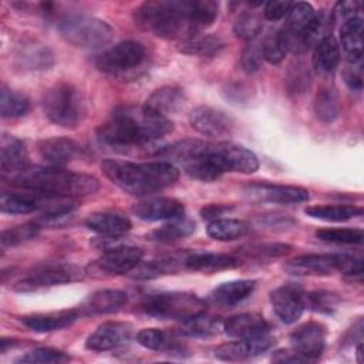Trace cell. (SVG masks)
<instances>
[{
	"label": "cell",
	"mask_w": 364,
	"mask_h": 364,
	"mask_svg": "<svg viewBox=\"0 0 364 364\" xmlns=\"http://www.w3.org/2000/svg\"><path fill=\"white\" fill-rule=\"evenodd\" d=\"M256 289V280L240 279L216 286L209 294L208 301L220 307L235 306L247 299Z\"/></svg>",
	"instance_id": "cell-26"
},
{
	"label": "cell",
	"mask_w": 364,
	"mask_h": 364,
	"mask_svg": "<svg viewBox=\"0 0 364 364\" xmlns=\"http://www.w3.org/2000/svg\"><path fill=\"white\" fill-rule=\"evenodd\" d=\"M85 276V270L74 263L53 262L34 267L24 279L14 284L17 291H34L44 287H53L64 283L78 282Z\"/></svg>",
	"instance_id": "cell-9"
},
{
	"label": "cell",
	"mask_w": 364,
	"mask_h": 364,
	"mask_svg": "<svg viewBox=\"0 0 364 364\" xmlns=\"http://www.w3.org/2000/svg\"><path fill=\"white\" fill-rule=\"evenodd\" d=\"M136 341L154 351H169L178 347V340L172 333L161 328H142L136 333Z\"/></svg>",
	"instance_id": "cell-39"
},
{
	"label": "cell",
	"mask_w": 364,
	"mask_h": 364,
	"mask_svg": "<svg viewBox=\"0 0 364 364\" xmlns=\"http://www.w3.org/2000/svg\"><path fill=\"white\" fill-rule=\"evenodd\" d=\"M178 48L181 53L188 55L215 57L225 48V43L219 36L199 33L185 40H181Z\"/></svg>",
	"instance_id": "cell-34"
},
{
	"label": "cell",
	"mask_w": 364,
	"mask_h": 364,
	"mask_svg": "<svg viewBox=\"0 0 364 364\" xmlns=\"http://www.w3.org/2000/svg\"><path fill=\"white\" fill-rule=\"evenodd\" d=\"M43 111L53 124L75 128L85 117V102L77 87L61 81L46 91Z\"/></svg>",
	"instance_id": "cell-6"
},
{
	"label": "cell",
	"mask_w": 364,
	"mask_h": 364,
	"mask_svg": "<svg viewBox=\"0 0 364 364\" xmlns=\"http://www.w3.org/2000/svg\"><path fill=\"white\" fill-rule=\"evenodd\" d=\"M78 317H81L78 309L71 310H60V311H51V313H36L23 316L20 321L30 330L37 333H47L60 330L64 327L71 326Z\"/></svg>",
	"instance_id": "cell-24"
},
{
	"label": "cell",
	"mask_w": 364,
	"mask_h": 364,
	"mask_svg": "<svg viewBox=\"0 0 364 364\" xmlns=\"http://www.w3.org/2000/svg\"><path fill=\"white\" fill-rule=\"evenodd\" d=\"M51 53L46 47H36L23 54V60L28 63L30 68H46L51 64Z\"/></svg>",
	"instance_id": "cell-51"
},
{
	"label": "cell",
	"mask_w": 364,
	"mask_h": 364,
	"mask_svg": "<svg viewBox=\"0 0 364 364\" xmlns=\"http://www.w3.org/2000/svg\"><path fill=\"white\" fill-rule=\"evenodd\" d=\"M158 155L168 159L166 162L182 168L193 179L212 182L222 176L210 159V142L186 138L159 149Z\"/></svg>",
	"instance_id": "cell-5"
},
{
	"label": "cell",
	"mask_w": 364,
	"mask_h": 364,
	"mask_svg": "<svg viewBox=\"0 0 364 364\" xmlns=\"http://www.w3.org/2000/svg\"><path fill=\"white\" fill-rule=\"evenodd\" d=\"M273 363H304L309 361L306 357L299 354L296 350H277L272 355Z\"/></svg>",
	"instance_id": "cell-54"
},
{
	"label": "cell",
	"mask_w": 364,
	"mask_h": 364,
	"mask_svg": "<svg viewBox=\"0 0 364 364\" xmlns=\"http://www.w3.org/2000/svg\"><path fill=\"white\" fill-rule=\"evenodd\" d=\"M58 30L65 41L81 48L104 47L114 37V30L107 21L85 14L64 17Z\"/></svg>",
	"instance_id": "cell-8"
},
{
	"label": "cell",
	"mask_w": 364,
	"mask_h": 364,
	"mask_svg": "<svg viewBox=\"0 0 364 364\" xmlns=\"http://www.w3.org/2000/svg\"><path fill=\"white\" fill-rule=\"evenodd\" d=\"M38 229H40V226L37 223H26L21 226H14L7 230H3L1 237H0L1 249L17 246L28 239H33L37 235Z\"/></svg>",
	"instance_id": "cell-44"
},
{
	"label": "cell",
	"mask_w": 364,
	"mask_h": 364,
	"mask_svg": "<svg viewBox=\"0 0 364 364\" xmlns=\"http://www.w3.org/2000/svg\"><path fill=\"white\" fill-rule=\"evenodd\" d=\"M290 7H291L290 1H269L264 4L263 16L270 21H277L287 16Z\"/></svg>",
	"instance_id": "cell-52"
},
{
	"label": "cell",
	"mask_w": 364,
	"mask_h": 364,
	"mask_svg": "<svg viewBox=\"0 0 364 364\" xmlns=\"http://www.w3.org/2000/svg\"><path fill=\"white\" fill-rule=\"evenodd\" d=\"M210 159L220 173H253L259 168L257 156L243 145L233 142L210 144Z\"/></svg>",
	"instance_id": "cell-12"
},
{
	"label": "cell",
	"mask_w": 364,
	"mask_h": 364,
	"mask_svg": "<svg viewBox=\"0 0 364 364\" xmlns=\"http://www.w3.org/2000/svg\"><path fill=\"white\" fill-rule=\"evenodd\" d=\"M193 232H195V222L191 219L179 218L152 230L148 235V237L159 243H172L192 235Z\"/></svg>",
	"instance_id": "cell-38"
},
{
	"label": "cell",
	"mask_w": 364,
	"mask_h": 364,
	"mask_svg": "<svg viewBox=\"0 0 364 364\" xmlns=\"http://www.w3.org/2000/svg\"><path fill=\"white\" fill-rule=\"evenodd\" d=\"M340 299L330 291H313L306 294V307L317 311L330 314L338 306Z\"/></svg>",
	"instance_id": "cell-46"
},
{
	"label": "cell",
	"mask_w": 364,
	"mask_h": 364,
	"mask_svg": "<svg viewBox=\"0 0 364 364\" xmlns=\"http://www.w3.org/2000/svg\"><path fill=\"white\" fill-rule=\"evenodd\" d=\"M132 213L145 222L175 220L183 218V203L173 198H148L132 206Z\"/></svg>",
	"instance_id": "cell-18"
},
{
	"label": "cell",
	"mask_w": 364,
	"mask_h": 364,
	"mask_svg": "<svg viewBox=\"0 0 364 364\" xmlns=\"http://www.w3.org/2000/svg\"><path fill=\"white\" fill-rule=\"evenodd\" d=\"M294 276H327L336 270L334 255H301L284 264Z\"/></svg>",
	"instance_id": "cell-28"
},
{
	"label": "cell",
	"mask_w": 364,
	"mask_h": 364,
	"mask_svg": "<svg viewBox=\"0 0 364 364\" xmlns=\"http://www.w3.org/2000/svg\"><path fill=\"white\" fill-rule=\"evenodd\" d=\"M310 218L326 222H344L360 216L363 209L355 205H314L304 210Z\"/></svg>",
	"instance_id": "cell-35"
},
{
	"label": "cell",
	"mask_w": 364,
	"mask_h": 364,
	"mask_svg": "<svg viewBox=\"0 0 364 364\" xmlns=\"http://www.w3.org/2000/svg\"><path fill=\"white\" fill-rule=\"evenodd\" d=\"M262 53L263 58L270 64L282 63L284 55L287 54L279 41L277 33H270L264 37V40L262 41Z\"/></svg>",
	"instance_id": "cell-50"
},
{
	"label": "cell",
	"mask_w": 364,
	"mask_h": 364,
	"mask_svg": "<svg viewBox=\"0 0 364 364\" xmlns=\"http://www.w3.org/2000/svg\"><path fill=\"white\" fill-rule=\"evenodd\" d=\"M317 239L327 243L337 245H360L363 243L364 233L361 229H348V228H326L316 232Z\"/></svg>",
	"instance_id": "cell-42"
},
{
	"label": "cell",
	"mask_w": 364,
	"mask_h": 364,
	"mask_svg": "<svg viewBox=\"0 0 364 364\" xmlns=\"http://www.w3.org/2000/svg\"><path fill=\"white\" fill-rule=\"evenodd\" d=\"M263 60L264 58H263V53H262V44L256 43L253 40L243 50L242 58H240V65H242L243 71L255 73L262 67Z\"/></svg>",
	"instance_id": "cell-49"
},
{
	"label": "cell",
	"mask_w": 364,
	"mask_h": 364,
	"mask_svg": "<svg viewBox=\"0 0 364 364\" xmlns=\"http://www.w3.org/2000/svg\"><path fill=\"white\" fill-rule=\"evenodd\" d=\"M183 266V256L182 257H165V259H155L149 262H142L129 272V276L136 280H151L165 274H173L181 270Z\"/></svg>",
	"instance_id": "cell-33"
},
{
	"label": "cell",
	"mask_w": 364,
	"mask_h": 364,
	"mask_svg": "<svg viewBox=\"0 0 364 364\" xmlns=\"http://www.w3.org/2000/svg\"><path fill=\"white\" fill-rule=\"evenodd\" d=\"M145 48L141 43L127 40L114 44L95 57V67L107 74H122L139 67L145 60Z\"/></svg>",
	"instance_id": "cell-11"
},
{
	"label": "cell",
	"mask_w": 364,
	"mask_h": 364,
	"mask_svg": "<svg viewBox=\"0 0 364 364\" xmlns=\"http://www.w3.org/2000/svg\"><path fill=\"white\" fill-rule=\"evenodd\" d=\"M223 330L229 337L247 338L269 333L270 326L262 314L257 313H240L229 317L223 323Z\"/></svg>",
	"instance_id": "cell-27"
},
{
	"label": "cell",
	"mask_w": 364,
	"mask_h": 364,
	"mask_svg": "<svg viewBox=\"0 0 364 364\" xmlns=\"http://www.w3.org/2000/svg\"><path fill=\"white\" fill-rule=\"evenodd\" d=\"M134 327L124 321H107L98 326L85 341V347L92 351H107L128 343Z\"/></svg>",
	"instance_id": "cell-17"
},
{
	"label": "cell",
	"mask_w": 364,
	"mask_h": 364,
	"mask_svg": "<svg viewBox=\"0 0 364 364\" xmlns=\"http://www.w3.org/2000/svg\"><path fill=\"white\" fill-rule=\"evenodd\" d=\"M189 122L193 129L206 136H225L232 134L235 121L226 112L208 107L199 105L189 114Z\"/></svg>",
	"instance_id": "cell-14"
},
{
	"label": "cell",
	"mask_w": 364,
	"mask_h": 364,
	"mask_svg": "<svg viewBox=\"0 0 364 364\" xmlns=\"http://www.w3.org/2000/svg\"><path fill=\"white\" fill-rule=\"evenodd\" d=\"M232 209V206L229 205H223V203H210L206 205L200 209V216L206 220H216L220 219V216H223L226 212H229Z\"/></svg>",
	"instance_id": "cell-53"
},
{
	"label": "cell",
	"mask_w": 364,
	"mask_h": 364,
	"mask_svg": "<svg viewBox=\"0 0 364 364\" xmlns=\"http://www.w3.org/2000/svg\"><path fill=\"white\" fill-rule=\"evenodd\" d=\"M340 43L348 63L357 64L363 57V17L355 16L338 23Z\"/></svg>",
	"instance_id": "cell-25"
},
{
	"label": "cell",
	"mask_w": 364,
	"mask_h": 364,
	"mask_svg": "<svg viewBox=\"0 0 364 364\" xmlns=\"http://www.w3.org/2000/svg\"><path fill=\"white\" fill-rule=\"evenodd\" d=\"M314 112L323 122H333L340 115V101L336 90L321 88L314 100Z\"/></svg>",
	"instance_id": "cell-40"
},
{
	"label": "cell",
	"mask_w": 364,
	"mask_h": 364,
	"mask_svg": "<svg viewBox=\"0 0 364 364\" xmlns=\"http://www.w3.org/2000/svg\"><path fill=\"white\" fill-rule=\"evenodd\" d=\"M289 338L293 350L307 360H314L318 358L324 350L326 327L320 323L310 321L297 327Z\"/></svg>",
	"instance_id": "cell-20"
},
{
	"label": "cell",
	"mask_w": 364,
	"mask_h": 364,
	"mask_svg": "<svg viewBox=\"0 0 364 364\" xmlns=\"http://www.w3.org/2000/svg\"><path fill=\"white\" fill-rule=\"evenodd\" d=\"M291 246L286 243H263V245H255L249 246L242 250V255L247 257H279L286 253H289Z\"/></svg>",
	"instance_id": "cell-48"
},
{
	"label": "cell",
	"mask_w": 364,
	"mask_h": 364,
	"mask_svg": "<svg viewBox=\"0 0 364 364\" xmlns=\"http://www.w3.org/2000/svg\"><path fill=\"white\" fill-rule=\"evenodd\" d=\"M346 82L351 90L360 91L363 87V77H361V71H355L354 68H350L346 73Z\"/></svg>",
	"instance_id": "cell-55"
},
{
	"label": "cell",
	"mask_w": 364,
	"mask_h": 364,
	"mask_svg": "<svg viewBox=\"0 0 364 364\" xmlns=\"http://www.w3.org/2000/svg\"><path fill=\"white\" fill-rule=\"evenodd\" d=\"M0 107H1L3 118H18L28 112L30 101L23 94H18L16 91H11L3 87L1 97H0Z\"/></svg>",
	"instance_id": "cell-41"
},
{
	"label": "cell",
	"mask_w": 364,
	"mask_h": 364,
	"mask_svg": "<svg viewBox=\"0 0 364 364\" xmlns=\"http://www.w3.org/2000/svg\"><path fill=\"white\" fill-rule=\"evenodd\" d=\"M135 23L168 40H185L200 33L195 20V0L145 1L135 10Z\"/></svg>",
	"instance_id": "cell-3"
},
{
	"label": "cell",
	"mask_w": 364,
	"mask_h": 364,
	"mask_svg": "<svg viewBox=\"0 0 364 364\" xmlns=\"http://www.w3.org/2000/svg\"><path fill=\"white\" fill-rule=\"evenodd\" d=\"M186 104V94L182 88L168 85L161 87L155 90L146 100L145 105L155 111L156 114H161L164 117H168L169 114H175L181 111Z\"/></svg>",
	"instance_id": "cell-30"
},
{
	"label": "cell",
	"mask_w": 364,
	"mask_h": 364,
	"mask_svg": "<svg viewBox=\"0 0 364 364\" xmlns=\"http://www.w3.org/2000/svg\"><path fill=\"white\" fill-rule=\"evenodd\" d=\"M38 152H40V156L47 164H50V166L63 168L68 162L78 158L82 149L75 141L70 138L54 136V138H47L40 141Z\"/></svg>",
	"instance_id": "cell-22"
},
{
	"label": "cell",
	"mask_w": 364,
	"mask_h": 364,
	"mask_svg": "<svg viewBox=\"0 0 364 364\" xmlns=\"http://www.w3.org/2000/svg\"><path fill=\"white\" fill-rule=\"evenodd\" d=\"M340 46L338 41L331 36L327 34L324 38H321L313 51V68L316 73L326 75L333 73L338 63H340Z\"/></svg>",
	"instance_id": "cell-32"
},
{
	"label": "cell",
	"mask_w": 364,
	"mask_h": 364,
	"mask_svg": "<svg viewBox=\"0 0 364 364\" xmlns=\"http://www.w3.org/2000/svg\"><path fill=\"white\" fill-rule=\"evenodd\" d=\"M9 182L28 191L65 198L92 195L100 189V182L95 176L60 166H27L11 176Z\"/></svg>",
	"instance_id": "cell-4"
},
{
	"label": "cell",
	"mask_w": 364,
	"mask_h": 364,
	"mask_svg": "<svg viewBox=\"0 0 364 364\" xmlns=\"http://www.w3.org/2000/svg\"><path fill=\"white\" fill-rule=\"evenodd\" d=\"M142 256V249L136 246L117 245L102 253V256L95 262V267L105 274H125L141 263Z\"/></svg>",
	"instance_id": "cell-16"
},
{
	"label": "cell",
	"mask_w": 364,
	"mask_h": 364,
	"mask_svg": "<svg viewBox=\"0 0 364 364\" xmlns=\"http://www.w3.org/2000/svg\"><path fill=\"white\" fill-rule=\"evenodd\" d=\"M85 226L102 236H121L131 229L132 223L121 213L94 212L87 216Z\"/></svg>",
	"instance_id": "cell-31"
},
{
	"label": "cell",
	"mask_w": 364,
	"mask_h": 364,
	"mask_svg": "<svg viewBox=\"0 0 364 364\" xmlns=\"http://www.w3.org/2000/svg\"><path fill=\"white\" fill-rule=\"evenodd\" d=\"M270 303L283 323L293 324L306 309V294L296 284H284L270 293Z\"/></svg>",
	"instance_id": "cell-15"
},
{
	"label": "cell",
	"mask_w": 364,
	"mask_h": 364,
	"mask_svg": "<svg viewBox=\"0 0 364 364\" xmlns=\"http://www.w3.org/2000/svg\"><path fill=\"white\" fill-rule=\"evenodd\" d=\"M249 225L240 219L220 218L212 220L208 226V235L220 242H230L243 237L249 232Z\"/></svg>",
	"instance_id": "cell-36"
},
{
	"label": "cell",
	"mask_w": 364,
	"mask_h": 364,
	"mask_svg": "<svg viewBox=\"0 0 364 364\" xmlns=\"http://www.w3.org/2000/svg\"><path fill=\"white\" fill-rule=\"evenodd\" d=\"M240 259L233 255L193 252L183 256V266L198 272H218L225 269H235L240 266Z\"/></svg>",
	"instance_id": "cell-29"
},
{
	"label": "cell",
	"mask_w": 364,
	"mask_h": 364,
	"mask_svg": "<svg viewBox=\"0 0 364 364\" xmlns=\"http://www.w3.org/2000/svg\"><path fill=\"white\" fill-rule=\"evenodd\" d=\"M262 30V21L257 14L250 13V11H243L239 14L233 24V31L235 34L246 41H253L257 34Z\"/></svg>",
	"instance_id": "cell-43"
},
{
	"label": "cell",
	"mask_w": 364,
	"mask_h": 364,
	"mask_svg": "<svg viewBox=\"0 0 364 364\" xmlns=\"http://www.w3.org/2000/svg\"><path fill=\"white\" fill-rule=\"evenodd\" d=\"M274 343V337L269 336V333L256 337L239 338L237 341L219 346L215 350V355L223 361H240L267 351Z\"/></svg>",
	"instance_id": "cell-19"
},
{
	"label": "cell",
	"mask_w": 364,
	"mask_h": 364,
	"mask_svg": "<svg viewBox=\"0 0 364 364\" xmlns=\"http://www.w3.org/2000/svg\"><path fill=\"white\" fill-rule=\"evenodd\" d=\"M286 23L280 31H277L279 41L286 53H303L306 51V37L317 17L314 9L304 1L291 3L286 16Z\"/></svg>",
	"instance_id": "cell-10"
},
{
	"label": "cell",
	"mask_w": 364,
	"mask_h": 364,
	"mask_svg": "<svg viewBox=\"0 0 364 364\" xmlns=\"http://www.w3.org/2000/svg\"><path fill=\"white\" fill-rule=\"evenodd\" d=\"M361 348H363V346H361V343H360V344H358V347H357V353H355V354H357V361H358V363H361V361H363V357H361V354H363V353H361Z\"/></svg>",
	"instance_id": "cell-56"
},
{
	"label": "cell",
	"mask_w": 364,
	"mask_h": 364,
	"mask_svg": "<svg viewBox=\"0 0 364 364\" xmlns=\"http://www.w3.org/2000/svg\"><path fill=\"white\" fill-rule=\"evenodd\" d=\"M245 195L253 202H267V203H300L309 200V191L300 186L277 185L269 182H253L243 188Z\"/></svg>",
	"instance_id": "cell-13"
},
{
	"label": "cell",
	"mask_w": 364,
	"mask_h": 364,
	"mask_svg": "<svg viewBox=\"0 0 364 364\" xmlns=\"http://www.w3.org/2000/svg\"><path fill=\"white\" fill-rule=\"evenodd\" d=\"M142 310L162 320H188L205 311V300L189 291H162L148 294L142 300Z\"/></svg>",
	"instance_id": "cell-7"
},
{
	"label": "cell",
	"mask_w": 364,
	"mask_h": 364,
	"mask_svg": "<svg viewBox=\"0 0 364 364\" xmlns=\"http://www.w3.org/2000/svg\"><path fill=\"white\" fill-rule=\"evenodd\" d=\"M334 264H336V270H338L343 274L350 276V277H354V276L360 277L364 272L363 257L350 255V253L334 255Z\"/></svg>",
	"instance_id": "cell-47"
},
{
	"label": "cell",
	"mask_w": 364,
	"mask_h": 364,
	"mask_svg": "<svg viewBox=\"0 0 364 364\" xmlns=\"http://www.w3.org/2000/svg\"><path fill=\"white\" fill-rule=\"evenodd\" d=\"M181 333L188 337H209L218 334L223 328V324L218 317L209 316L205 311L181 321Z\"/></svg>",
	"instance_id": "cell-37"
},
{
	"label": "cell",
	"mask_w": 364,
	"mask_h": 364,
	"mask_svg": "<svg viewBox=\"0 0 364 364\" xmlns=\"http://www.w3.org/2000/svg\"><path fill=\"white\" fill-rule=\"evenodd\" d=\"M105 176L132 196H149L178 181V168L166 161L129 162L119 159H105L101 164Z\"/></svg>",
	"instance_id": "cell-2"
},
{
	"label": "cell",
	"mask_w": 364,
	"mask_h": 364,
	"mask_svg": "<svg viewBox=\"0 0 364 364\" xmlns=\"http://www.w3.org/2000/svg\"><path fill=\"white\" fill-rule=\"evenodd\" d=\"M172 121L146 105H121L98 127V139L115 149H149L172 131Z\"/></svg>",
	"instance_id": "cell-1"
},
{
	"label": "cell",
	"mask_w": 364,
	"mask_h": 364,
	"mask_svg": "<svg viewBox=\"0 0 364 364\" xmlns=\"http://www.w3.org/2000/svg\"><path fill=\"white\" fill-rule=\"evenodd\" d=\"M28 166V152L23 141L3 135L0 142V169L3 179H10Z\"/></svg>",
	"instance_id": "cell-21"
},
{
	"label": "cell",
	"mask_w": 364,
	"mask_h": 364,
	"mask_svg": "<svg viewBox=\"0 0 364 364\" xmlns=\"http://www.w3.org/2000/svg\"><path fill=\"white\" fill-rule=\"evenodd\" d=\"M127 293L117 289L98 290L90 294L78 307L81 316L117 313L127 304Z\"/></svg>",
	"instance_id": "cell-23"
},
{
	"label": "cell",
	"mask_w": 364,
	"mask_h": 364,
	"mask_svg": "<svg viewBox=\"0 0 364 364\" xmlns=\"http://www.w3.org/2000/svg\"><path fill=\"white\" fill-rule=\"evenodd\" d=\"M70 360L68 355H65L63 351L48 347H38L34 350H30L24 355L18 357L17 363H30V364H51V363H63Z\"/></svg>",
	"instance_id": "cell-45"
}]
</instances>
